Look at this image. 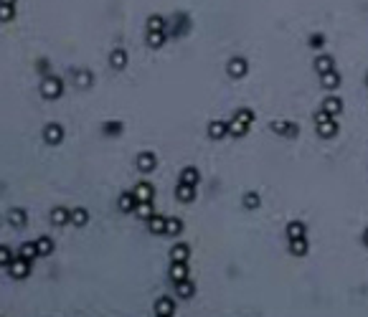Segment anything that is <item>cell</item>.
<instances>
[{"instance_id": "1", "label": "cell", "mask_w": 368, "mask_h": 317, "mask_svg": "<svg viewBox=\"0 0 368 317\" xmlns=\"http://www.w3.org/2000/svg\"><path fill=\"white\" fill-rule=\"evenodd\" d=\"M41 94L43 99H59L64 94V81L59 77H46L41 84Z\"/></svg>"}, {"instance_id": "2", "label": "cell", "mask_w": 368, "mask_h": 317, "mask_svg": "<svg viewBox=\"0 0 368 317\" xmlns=\"http://www.w3.org/2000/svg\"><path fill=\"white\" fill-rule=\"evenodd\" d=\"M226 71H229L231 79H244L246 74H249V61H246L244 56H234V59H229Z\"/></svg>"}, {"instance_id": "3", "label": "cell", "mask_w": 368, "mask_h": 317, "mask_svg": "<svg viewBox=\"0 0 368 317\" xmlns=\"http://www.w3.org/2000/svg\"><path fill=\"white\" fill-rule=\"evenodd\" d=\"M135 165H137V170H140L142 175H148V173H153V170L158 167V155H155V153H150V150H145V153H140V155H137Z\"/></svg>"}, {"instance_id": "4", "label": "cell", "mask_w": 368, "mask_h": 317, "mask_svg": "<svg viewBox=\"0 0 368 317\" xmlns=\"http://www.w3.org/2000/svg\"><path fill=\"white\" fill-rule=\"evenodd\" d=\"M272 132L280 135V137H297L300 127H297L295 122H287V119H274V122H272Z\"/></svg>"}, {"instance_id": "5", "label": "cell", "mask_w": 368, "mask_h": 317, "mask_svg": "<svg viewBox=\"0 0 368 317\" xmlns=\"http://www.w3.org/2000/svg\"><path fill=\"white\" fill-rule=\"evenodd\" d=\"M8 272H10V277L13 279H26L31 274V262L26 259V256H18L10 267H8Z\"/></svg>"}, {"instance_id": "6", "label": "cell", "mask_w": 368, "mask_h": 317, "mask_svg": "<svg viewBox=\"0 0 368 317\" xmlns=\"http://www.w3.org/2000/svg\"><path fill=\"white\" fill-rule=\"evenodd\" d=\"M43 140H46L48 145H61V140H64V127L56 124V122L46 124V127H43Z\"/></svg>"}, {"instance_id": "7", "label": "cell", "mask_w": 368, "mask_h": 317, "mask_svg": "<svg viewBox=\"0 0 368 317\" xmlns=\"http://www.w3.org/2000/svg\"><path fill=\"white\" fill-rule=\"evenodd\" d=\"M226 135H229V122H221V119L208 122V137L211 140H224Z\"/></svg>"}, {"instance_id": "8", "label": "cell", "mask_w": 368, "mask_h": 317, "mask_svg": "<svg viewBox=\"0 0 368 317\" xmlns=\"http://www.w3.org/2000/svg\"><path fill=\"white\" fill-rule=\"evenodd\" d=\"M137 196H135V191H130V193H122L120 198H117V208L122 211V213H135V208H137Z\"/></svg>"}, {"instance_id": "9", "label": "cell", "mask_w": 368, "mask_h": 317, "mask_svg": "<svg viewBox=\"0 0 368 317\" xmlns=\"http://www.w3.org/2000/svg\"><path fill=\"white\" fill-rule=\"evenodd\" d=\"M155 315L158 317H170L175 315V302L165 294V297H158V302H155Z\"/></svg>"}, {"instance_id": "10", "label": "cell", "mask_w": 368, "mask_h": 317, "mask_svg": "<svg viewBox=\"0 0 368 317\" xmlns=\"http://www.w3.org/2000/svg\"><path fill=\"white\" fill-rule=\"evenodd\" d=\"M69 221H71V211H69V208L56 206V208L51 211V223H53V226H66Z\"/></svg>"}, {"instance_id": "11", "label": "cell", "mask_w": 368, "mask_h": 317, "mask_svg": "<svg viewBox=\"0 0 368 317\" xmlns=\"http://www.w3.org/2000/svg\"><path fill=\"white\" fill-rule=\"evenodd\" d=\"M318 135H320L323 140L335 137V135H338V122H335V117L325 119V122H318Z\"/></svg>"}, {"instance_id": "12", "label": "cell", "mask_w": 368, "mask_h": 317, "mask_svg": "<svg viewBox=\"0 0 368 317\" xmlns=\"http://www.w3.org/2000/svg\"><path fill=\"white\" fill-rule=\"evenodd\" d=\"M74 84L77 89H89L94 84V74L89 69H74Z\"/></svg>"}, {"instance_id": "13", "label": "cell", "mask_w": 368, "mask_h": 317, "mask_svg": "<svg viewBox=\"0 0 368 317\" xmlns=\"http://www.w3.org/2000/svg\"><path fill=\"white\" fill-rule=\"evenodd\" d=\"M175 198L180 203H193L196 200V185H188V183H180L175 188Z\"/></svg>"}, {"instance_id": "14", "label": "cell", "mask_w": 368, "mask_h": 317, "mask_svg": "<svg viewBox=\"0 0 368 317\" xmlns=\"http://www.w3.org/2000/svg\"><path fill=\"white\" fill-rule=\"evenodd\" d=\"M148 229H150V234L163 236L165 231H168V218H165V216H160V213H155V216L148 221Z\"/></svg>"}, {"instance_id": "15", "label": "cell", "mask_w": 368, "mask_h": 317, "mask_svg": "<svg viewBox=\"0 0 368 317\" xmlns=\"http://www.w3.org/2000/svg\"><path fill=\"white\" fill-rule=\"evenodd\" d=\"M127 61H130L127 48H115V51L109 53V64H112V69H117V71H122L124 66H127Z\"/></svg>"}, {"instance_id": "16", "label": "cell", "mask_w": 368, "mask_h": 317, "mask_svg": "<svg viewBox=\"0 0 368 317\" xmlns=\"http://www.w3.org/2000/svg\"><path fill=\"white\" fill-rule=\"evenodd\" d=\"M8 223L15 226V229H21V226L28 223V213H26L23 208H10V211H8Z\"/></svg>"}, {"instance_id": "17", "label": "cell", "mask_w": 368, "mask_h": 317, "mask_svg": "<svg viewBox=\"0 0 368 317\" xmlns=\"http://www.w3.org/2000/svg\"><path fill=\"white\" fill-rule=\"evenodd\" d=\"M312 66H315V71H318V74H327V71H333V69H335V61H333V56H330V53H320V56L315 59V64H312Z\"/></svg>"}, {"instance_id": "18", "label": "cell", "mask_w": 368, "mask_h": 317, "mask_svg": "<svg viewBox=\"0 0 368 317\" xmlns=\"http://www.w3.org/2000/svg\"><path fill=\"white\" fill-rule=\"evenodd\" d=\"M175 292H178V297H180V300H191V297L196 294V284H193L191 279L175 282Z\"/></svg>"}, {"instance_id": "19", "label": "cell", "mask_w": 368, "mask_h": 317, "mask_svg": "<svg viewBox=\"0 0 368 317\" xmlns=\"http://www.w3.org/2000/svg\"><path fill=\"white\" fill-rule=\"evenodd\" d=\"M307 236V226L302 223V221H289L287 223V238L292 241V238H305Z\"/></svg>"}, {"instance_id": "20", "label": "cell", "mask_w": 368, "mask_h": 317, "mask_svg": "<svg viewBox=\"0 0 368 317\" xmlns=\"http://www.w3.org/2000/svg\"><path fill=\"white\" fill-rule=\"evenodd\" d=\"M170 279H173V282L188 279V262H173V264H170Z\"/></svg>"}, {"instance_id": "21", "label": "cell", "mask_w": 368, "mask_h": 317, "mask_svg": "<svg viewBox=\"0 0 368 317\" xmlns=\"http://www.w3.org/2000/svg\"><path fill=\"white\" fill-rule=\"evenodd\" d=\"M188 256H191V246L188 244H175L170 249V259L173 262H188Z\"/></svg>"}, {"instance_id": "22", "label": "cell", "mask_w": 368, "mask_h": 317, "mask_svg": "<svg viewBox=\"0 0 368 317\" xmlns=\"http://www.w3.org/2000/svg\"><path fill=\"white\" fill-rule=\"evenodd\" d=\"M289 251H292L295 256H305V254L310 251L307 236H305V238H292V241H289Z\"/></svg>"}, {"instance_id": "23", "label": "cell", "mask_w": 368, "mask_h": 317, "mask_svg": "<svg viewBox=\"0 0 368 317\" xmlns=\"http://www.w3.org/2000/svg\"><path fill=\"white\" fill-rule=\"evenodd\" d=\"M249 127H251V124H246V122L234 117L229 122V135H231V137H244L246 132H249Z\"/></svg>"}, {"instance_id": "24", "label": "cell", "mask_w": 368, "mask_h": 317, "mask_svg": "<svg viewBox=\"0 0 368 317\" xmlns=\"http://www.w3.org/2000/svg\"><path fill=\"white\" fill-rule=\"evenodd\" d=\"M135 196H137V200H153L155 198V188L150 183H137L135 185Z\"/></svg>"}, {"instance_id": "25", "label": "cell", "mask_w": 368, "mask_h": 317, "mask_svg": "<svg viewBox=\"0 0 368 317\" xmlns=\"http://www.w3.org/2000/svg\"><path fill=\"white\" fill-rule=\"evenodd\" d=\"M165 39H168V31H148V36H145L150 48H160L165 43Z\"/></svg>"}, {"instance_id": "26", "label": "cell", "mask_w": 368, "mask_h": 317, "mask_svg": "<svg viewBox=\"0 0 368 317\" xmlns=\"http://www.w3.org/2000/svg\"><path fill=\"white\" fill-rule=\"evenodd\" d=\"M135 213H137L142 221H150V218L155 216V211H153V200H140V203H137V208H135Z\"/></svg>"}, {"instance_id": "27", "label": "cell", "mask_w": 368, "mask_h": 317, "mask_svg": "<svg viewBox=\"0 0 368 317\" xmlns=\"http://www.w3.org/2000/svg\"><path fill=\"white\" fill-rule=\"evenodd\" d=\"M320 84H323V89H338V84H340V74L333 69V71H327V74H320Z\"/></svg>"}, {"instance_id": "28", "label": "cell", "mask_w": 368, "mask_h": 317, "mask_svg": "<svg viewBox=\"0 0 368 317\" xmlns=\"http://www.w3.org/2000/svg\"><path fill=\"white\" fill-rule=\"evenodd\" d=\"M198 180H201V175H198V170H196V167H183V170H180V183L198 185Z\"/></svg>"}, {"instance_id": "29", "label": "cell", "mask_w": 368, "mask_h": 317, "mask_svg": "<svg viewBox=\"0 0 368 317\" xmlns=\"http://www.w3.org/2000/svg\"><path fill=\"white\" fill-rule=\"evenodd\" d=\"M323 109H327L333 117H335V115H340V112H343V99H338V97H327L325 102H323Z\"/></svg>"}, {"instance_id": "30", "label": "cell", "mask_w": 368, "mask_h": 317, "mask_svg": "<svg viewBox=\"0 0 368 317\" xmlns=\"http://www.w3.org/2000/svg\"><path fill=\"white\" fill-rule=\"evenodd\" d=\"M21 256H26L28 262H33L36 256H41V254H39V246H36V241H26V244L21 246Z\"/></svg>"}, {"instance_id": "31", "label": "cell", "mask_w": 368, "mask_h": 317, "mask_svg": "<svg viewBox=\"0 0 368 317\" xmlns=\"http://www.w3.org/2000/svg\"><path fill=\"white\" fill-rule=\"evenodd\" d=\"M36 246H39V254H41V256H48V254H53V238H51V236L36 238Z\"/></svg>"}, {"instance_id": "32", "label": "cell", "mask_w": 368, "mask_h": 317, "mask_svg": "<svg viewBox=\"0 0 368 317\" xmlns=\"http://www.w3.org/2000/svg\"><path fill=\"white\" fill-rule=\"evenodd\" d=\"M71 223L74 226H86L89 223V211L86 208H74L71 211Z\"/></svg>"}, {"instance_id": "33", "label": "cell", "mask_w": 368, "mask_h": 317, "mask_svg": "<svg viewBox=\"0 0 368 317\" xmlns=\"http://www.w3.org/2000/svg\"><path fill=\"white\" fill-rule=\"evenodd\" d=\"M242 203H244V208H246V211H256V208H259V203H262V198H259V193L249 191V193H244V198H242Z\"/></svg>"}, {"instance_id": "34", "label": "cell", "mask_w": 368, "mask_h": 317, "mask_svg": "<svg viewBox=\"0 0 368 317\" xmlns=\"http://www.w3.org/2000/svg\"><path fill=\"white\" fill-rule=\"evenodd\" d=\"M168 28V21L163 15H150L148 18V31H165Z\"/></svg>"}, {"instance_id": "35", "label": "cell", "mask_w": 368, "mask_h": 317, "mask_svg": "<svg viewBox=\"0 0 368 317\" xmlns=\"http://www.w3.org/2000/svg\"><path fill=\"white\" fill-rule=\"evenodd\" d=\"M168 236H178V234H183V221L180 218H168V231H165Z\"/></svg>"}, {"instance_id": "36", "label": "cell", "mask_w": 368, "mask_h": 317, "mask_svg": "<svg viewBox=\"0 0 368 317\" xmlns=\"http://www.w3.org/2000/svg\"><path fill=\"white\" fill-rule=\"evenodd\" d=\"M13 262H15V259H13V249L3 244V246H0V264H3V267H10Z\"/></svg>"}, {"instance_id": "37", "label": "cell", "mask_w": 368, "mask_h": 317, "mask_svg": "<svg viewBox=\"0 0 368 317\" xmlns=\"http://www.w3.org/2000/svg\"><path fill=\"white\" fill-rule=\"evenodd\" d=\"M122 129H124L122 122H104V135H112V137H115V135H120Z\"/></svg>"}, {"instance_id": "38", "label": "cell", "mask_w": 368, "mask_h": 317, "mask_svg": "<svg viewBox=\"0 0 368 317\" xmlns=\"http://www.w3.org/2000/svg\"><path fill=\"white\" fill-rule=\"evenodd\" d=\"M13 15H15V10H13V5H0V21L3 23H8V21H13Z\"/></svg>"}, {"instance_id": "39", "label": "cell", "mask_w": 368, "mask_h": 317, "mask_svg": "<svg viewBox=\"0 0 368 317\" xmlns=\"http://www.w3.org/2000/svg\"><path fill=\"white\" fill-rule=\"evenodd\" d=\"M254 117H256V115H254L251 109H239V112H236V119H242V122H246V124H251Z\"/></svg>"}, {"instance_id": "40", "label": "cell", "mask_w": 368, "mask_h": 317, "mask_svg": "<svg viewBox=\"0 0 368 317\" xmlns=\"http://www.w3.org/2000/svg\"><path fill=\"white\" fill-rule=\"evenodd\" d=\"M333 115L327 112V109H320V112H315V122H325V119H330Z\"/></svg>"}, {"instance_id": "41", "label": "cell", "mask_w": 368, "mask_h": 317, "mask_svg": "<svg viewBox=\"0 0 368 317\" xmlns=\"http://www.w3.org/2000/svg\"><path fill=\"white\" fill-rule=\"evenodd\" d=\"M323 43H325V39H323V36H320V33H315V36H312V39H310V46H315V48H320V46H323Z\"/></svg>"}, {"instance_id": "42", "label": "cell", "mask_w": 368, "mask_h": 317, "mask_svg": "<svg viewBox=\"0 0 368 317\" xmlns=\"http://www.w3.org/2000/svg\"><path fill=\"white\" fill-rule=\"evenodd\" d=\"M363 246H368V229L363 231Z\"/></svg>"}, {"instance_id": "43", "label": "cell", "mask_w": 368, "mask_h": 317, "mask_svg": "<svg viewBox=\"0 0 368 317\" xmlns=\"http://www.w3.org/2000/svg\"><path fill=\"white\" fill-rule=\"evenodd\" d=\"M0 3H5V5H15V0H0Z\"/></svg>"}, {"instance_id": "44", "label": "cell", "mask_w": 368, "mask_h": 317, "mask_svg": "<svg viewBox=\"0 0 368 317\" xmlns=\"http://www.w3.org/2000/svg\"><path fill=\"white\" fill-rule=\"evenodd\" d=\"M366 84H368V74H366Z\"/></svg>"}]
</instances>
